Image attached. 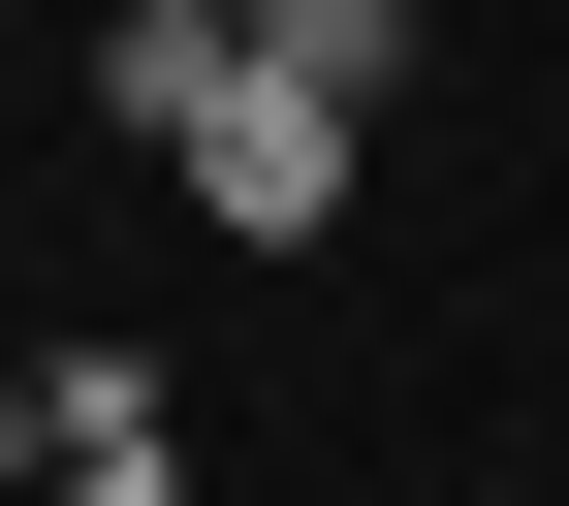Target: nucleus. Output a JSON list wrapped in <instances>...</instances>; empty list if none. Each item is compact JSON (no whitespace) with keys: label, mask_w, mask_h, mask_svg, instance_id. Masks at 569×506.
<instances>
[{"label":"nucleus","mask_w":569,"mask_h":506,"mask_svg":"<svg viewBox=\"0 0 569 506\" xmlns=\"http://www.w3.org/2000/svg\"><path fill=\"white\" fill-rule=\"evenodd\" d=\"M0 506H32V380H0Z\"/></svg>","instance_id":"4"},{"label":"nucleus","mask_w":569,"mask_h":506,"mask_svg":"<svg viewBox=\"0 0 569 506\" xmlns=\"http://www.w3.org/2000/svg\"><path fill=\"white\" fill-rule=\"evenodd\" d=\"M32 506H190V411L127 348H32Z\"/></svg>","instance_id":"2"},{"label":"nucleus","mask_w":569,"mask_h":506,"mask_svg":"<svg viewBox=\"0 0 569 506\" xmlns=\"http://www.w3.org/2000/svg\"><path fill=\"white\" fill-rule=\"evenodd\" d=\"M222 32L284 63V96H348V127H380V96H411V0H222Z\"/></svg>","instance_id":"3"},{"label":"nucleus","mask_w":569,"mask_h":506,"mask_svg":"<svg viewBox=\"0 0 569 506\" xmlns=\"http://www.w3.org/2000/svg\"><path fill=\"white\" fill-rule=\"evenodd\" d=\"M96 96H127V159H190V222H253V254H317V222H348V96H284L222 0H127Z\"/></svg>","instance_id":"1"}]
</instances>
